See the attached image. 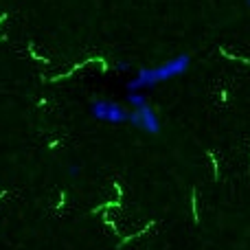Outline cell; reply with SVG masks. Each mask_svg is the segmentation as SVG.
Returning <instances> with one entry per match:
<instances>
[{
	"label": "cell",
	"instance_id": "obj_1",
	"mask_svg": "<svg viewBox=\"0 0 250 250\" xmlns=\"http://www.w3.org/2000/svg\"><path fill=\"white\" fill-rule=\"evenodd\" d=\"M189 55H178L173 60L165 62L163 66H156V68H141L138 75L127 83L129 92H138L141 88H147V86H154L158 82H165V79H171V77H178L182 75L187 68H189Z\"/></svg>",
	"mask_w": 250,
	"mask_h": 250
},
{
	"label": "cell",
	"instance_id": "obj_2",
	"mask_svg": "<svg viewBox=\"0 0 250 250\" xmlns=\"http://www.w3.org/2000/svg\"><path fill=\"white\" fill-rule=\"evenodd\" d=\"M90 112L95 119H101V121H108V123H123L129 119V114L125 112L121 105L110 104V101H92Z\"/></svg>",
	"mask_w": 250,
	"mask_h": 250
},
{
	"label": "cell",
	"instance_id": "obj_3",
	"mask_svg": "<svg viewBox=\"0 0 250 250\" xmlns=\"http://www.w3.org/2000/svg\"><path fill=\"white\" fill-rule=\"evenodd\" d=\"M129 123L136 125V127L143 129V132H149V134H158L160 132L158 117H156V112L151 108H147V105L134 110V112L129 114Z\"/></svg>",
	"mask_w": 250,
	"mask_h": 250
},
{
	"label": "cell",
	"instance_id": "obj_4",
	"mask_svg": "<svg viewBox=\"0 0 250 250\" xmlns=\"http://www.w3.org/2000/svg\"><path fill=\"white\" fill-rule=\"evenodd\" d=\"M129 104L134 108H143V105H147V99L143 95H138V92H129Z\"/></svg>",
	"mask_w": 250,
	"mask_h": 250
},
{
	"label": "cell",
	"instance_id": "obj_5",
	"mask_svg": "<svg viewBox=\"0 0 250 250\" xmlns=\"http://www.w3.org/2000/svg\"><path fill=\"white\" fill-rule=\"evenodd\" d=\"M248 4H250V0H248Z\"/></svg>",
	"mask_w": 250,
	"mask_h": 250
}]
</instances>
